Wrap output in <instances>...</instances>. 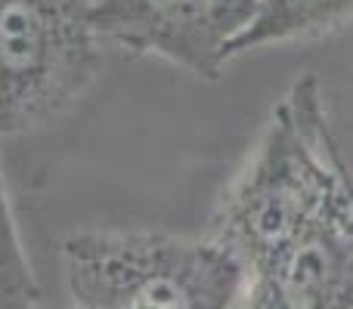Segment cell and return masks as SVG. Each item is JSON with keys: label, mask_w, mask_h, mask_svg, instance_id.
<instances>
[{"label": "cell", "mask_w": 353, "mask_h": 309, "mask_svg": "<svg viewBox=\"0 0 353 309\" xmlns=\"http://www.w3.org/2000/svg\"><path fill=\"white\" fill-rule=\"evenodd\" d=\"M74 309H232L245 273L214 238L84 229L62 242Z\"/></svg>", "instance_id": "cell-1"}, {"label": "cell", "mask_w": 353, "mask_h": 309, "mask_svg": "<svg viewBox=\"0 0 353 309\" xmlns=\"http://www.w3.org/2000/svg\"><path fill=\"white\" fill-rule=\"evenodd\" d=\"M99 0H0V134L43 130L103 72Z\"/></svg>", "instance_id": "cell-2"}, {"label": "cell", "mask_w": 353, "mask_h": 309, "mask_svg": "<svg viewBox=\"0 0 353 309\" xmlns=\"http://www.w3.org/2000/svg\"><path fill=\"white\" fill-rule=\"evenodd\" d=\"M254 16L257 0H99L93 28L105 47L217 81Z\"/></svg>", "instance_id": "cell-3"}, {"label": "cell", "mask_w": 353, "mask_h": 309, "mask_svg": "<svg viewBox=\"0 0 353 309\" xmlns=\"http://www.w3.org/2000/svg\"><path fill=\"white\" fill-rule=\"evenodd\" d=\"M341 192L288 242L245 269V309H353V198Z\"/></svg>", "instance_id": "cell-4"}, {"label": "cell", "mask_w": 353, "mask_h": 309, "mask_svg": "<svg viewBox=\"0 0 353 309\" xmlns=\"http://www.w3.org/2000/svg\"><path fill=\"white\" fill-rule=\"evenodd\" d=\"M347 22H353V0H257V16L236 41L232 56L273 43L313 41Z\"/></svg>", "instance_id": "cell-5"}, {"label": "cell", "mask_w": 353, "mask_h": 309, "mask_svg": "<svg viewBox=\"0 0 353 309\" xmlns=\"http://www.w3.org/2000/svg\"><path fill=\"white\" fill-rule=\"evenodd\" d=\"M0 309H41V285L25 257L3 176H0Z\"/></svg>", "instance_id": "cell-6"}, {"label": "cell", "mask_w": 353, "mask_h": 309, "mask_svg": "<svg viewBox=\"0 0 353 309\" xmlns=\"http://www.w3.org/2000/svg\"><path fill=\"white\" fill-rule=\"evenodd\" d=\"M347 186H350V198H353V170H350V176H347Z\"/></svg>", "instance_id": "cell-7"}]
</instances>
